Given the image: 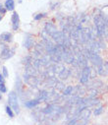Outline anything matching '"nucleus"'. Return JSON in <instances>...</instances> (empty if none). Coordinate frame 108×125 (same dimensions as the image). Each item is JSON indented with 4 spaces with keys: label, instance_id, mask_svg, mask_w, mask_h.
Listing matches in <instances>:
<instances>
[{
    "label": "nucleus",
    "instance_id": "obj_7",
    "mask_svg": "<svg viewBox=\"0 0 108 125\" xmlns=\"http://www.w3.org/2000/svg\"><path fill=\"white\" fill-rule=\"evenodd\" d=\"M19 25H20V18L17 12H14L12 15V28L14 31H17L19 29Z\"/></svg>",
    "mask_w": 108,
    "mask_h": 125
},
{
    "label": "nucleus",
    "instance_id": "obj_20",
    "mask_svg": "<svg viewBox=\"0 0 108 125\" xmlns=\"http://www.w3.org/2000/svg\"><path fill=\"white\" fill-rule=\"evenodd\" d=\"M2 70H3V76H4V77H7V76H8V71H7V68H6L5 66H3Z\"/></svg>",
    "mask_w": 108,
    "mask_h": 125
},
{
    "label": "nucleus",
    "instance_id": "obj_23",
    "mask_svg": "<svg viewBox=\"0 0 108 125\" xmlns=\"http://www.w3.org/2000/svg\"><path fill=\"white\" fill-rule=\"evenodd\" d=\"M1 20H2V16H1V15H0V21H1Z\"/></svg>",
    "mask_w": 108,
    "mask_h": 125
},
{
    "label": "nucleus",
    "instance_id": "obj_1",
    "mask_svg": "<svg viewBox=\"0 0 108 125\" xmlns=\"http://www.w3.org/2000/svg\"><path fill=\"white\" fill-rule=\"evenodd\" d=\"M106 18L102 14H98L94 17V27L96 29V34L99 38H102L105 34Z\"/></svg>",
    "mask_w": 108,
    "mask_h": 125
},
{
    "label": "nucleus",
    "instance_id": "obj_18",
    "mask_svg": "<svg viewBox=\"0 0 108 125\" xmlns=\"http://www.w3.org/2000/svg\"><path fill=\"white\" fill-rule=\"evenodd\" d=\"M45 16V14H38L37 16L34 17V20H40L41 18H43Z\"/></svg>",
    "mask_w": 108,
    "mask_h": 125
},
{
    "label": "nucleus",
    "instance_id": "obj_4",
    "mask_svg": "<svg viewBox=\"0 0 108 125\" xmlns=\"http://www.w3.org/2000/svg\"><path fill=\"white\" fill-rule=\"evenodd\" d=\"M88 58L89 59V61L91 62V63H92L94 66H96V67H98L99 65H101V64L103 63V61H102L101 57L98 55V53L89 52V54H88Z\"/></svg>",
    "mask_w": 108,
    "mask_h": 125
},
{
    "label": "nucleus",
    "instance_id": "obj_14",
    "mask_svg": "<svg viewBox=\"0 0 108 125\" xmlns=\"http://www.w3.org/2000/svg\"><path fill=\"white\" fill-rule=\"evenodd\" d=\"M73 90H74V88L72 87V86H68L65 90H64V92H63V94H64V96H69V95H72V93H73Z\"/></svg>",
    "mask_w": 108,
    "mask_h": 125
},
{
    "label": "nucleus",
    "instance_id": "obj_17",
    "mask_svg": "<svg viewBox=\"0 0 108 125\" xmlns=\"http://www.w3.org/2000/svg\"><path fill=\"white\" fill-rule=\"evenodd\" d=\"M7 92V88L4 85V83H0V93H6Z\"/></svg>",
    "mask_w": 108,
    "mask_h": 125
},
{
    "label": "nucleus",
    "instance_id": "obj_9",
    "mask_svg": "<svg viewBox=\"0 0 108 125\" xmlns=\"http://www.w3.org/2000/svg\"><path fill=\"white\" fill-rule=\"evenodd\" d=\"M33 44H34L33 39H32L31 37H29V36L27 37L26 40H25V42H24V45H25V47L28 48V49H29V48H31V47L33 46Z\"/></svg>",
    "mask_w": 108,
    "mask_h": 125
},
{
    "label": "nucleus",
    "instance_id": "obj_3",
    "mask_svg": "<svg viewBox=\"0 0 108 125\" xmlns=\"http://www.w3.org/2000/svg\"><path fill=\"white\" fill-rule=\"evenodd\" d=\"M90 73H91V69L89 66H86L83 68L82 70V76L80 78V82L85 85V84H88L89 78H90Z\"/></svg>",
    "mask_w": 108,
    "mask_h": 125
},
{
    "label": "nucleus",
    "instance_id": "obj_6",
    "mask_svg": "<svg viewBox=\"0 0 108 125\" xmlns=\"http://www.w3.org/2000/svg\"><path fill=\"white\" fill-rule=\"evenodd\" d=\"M14 52H15L14 49H10L8 47H5L1 51V53H0V57H1L2 59H9L14 55Z\"/></svg>",
    "mask_w": 108,
    "mask_h": 125
},
{
    "label": "nucleus",
    "instance_id": "obj_13",
    "mask_svg": "<svg viewBox=\"0 0 108 125\" xmlns=\"http://www.w3.org/2000/svg\"><path fill=\"white\" fill-rule=\"evenodd\" d=\"M5 7H6V10H8V11H13L14 8H15L14 0H6V2H5Z\"/></svg>",
    "mask_w": 108,
    "mask_h": 125
},
{
    "label": "nucleus",
    "instance_id": "obj_21",
    "mask_svg": "<svg viewBox=\"0 0 108 125\" xmlns=\"http://www.w3.org/2000/svg\"><path fill=\"white\" fill-rule=\"evenodd\" d=\"M5 82V79H4V76L0 74V83H4Z\"/></svg>",
    "mask_w": 108,
    "mask_h": 125
},
{
    "label": "nucleus",
    "instance_id": "obj_2",
    "mask_svg": "<svg viewBox=\"0 0 108 125\" xmlns=\"http://www.w3.org/2000/svg\"><path fill=\"white\" fill-rule=\"evenodd\" d=\"M8 103H9V106L18 114V113L20 112V106H19V103H18L17 94H16L15 92H10V93H9Z\"/></svg>",
    "mask_w": 108,
    "mask_h": 125
},
{
    "label": "nucleus",
    "instance_id": "obj_10",
    "mask_svg": "<svg viewBox=\"0 0 108 125\" xmlns=\"http://www.w3.org/2000/svg\"><path fill=\"white\" fill-rule=\"evenodd\" d=\"M69 75H70V71L67 68H65V67L59 72V78L61 80H66L69 77Z\"/></svg>",
    "mask_w": 108,
    "mask_h": 125
},
{
    "label": "nucleus",
    "instance_id": "obj_8",
    "mask_svg": "<svg viewBox=\"0 0 108 125\" xmlns=\"http://www.w3.org/2000/svg\"><path fill=\"white\" fill-rule=\"evenodd\" d=\"M45 32H46L48 35L52 36L54 33L57 32V29H56L55 25H53L52 23H47V24L45 25Z\"/></svg>",
    "mask_w": 108,
    "mask_h": 125
},
{
    "label": "nucleus",
    "instance_id": "obj_12",
    "mask_svg": "<svg viewBox=\"0 0 108 125\" xmlns=\"http://www.w3.org/2000/svg\"><path fill=\"white\" fill-rule=\"evenodd\" d=\"M40 103V101L38 99V100H32V101H29V102H26L25 103V105L29 108H31V107H34V106H37Z\"/></svg>",
    "mask_w": 108,
    "mask_h": 125
},
{
    "label": "nucleus",
    "instance_id": "obj_19",
    "mask_svg": "<svg viewBox=\"0 0 108 125\" xmlns=\"http://www.w3.org/2000/svg\"><path fill=\"white\" fill-rule=\"evenodd\" d=\"M6 13V9L2 6V4H0V14H5Z\"/></svg>",
    "mask_w": 108,
    "mask_h": 125
},
{
    "label": "nucleus",
    "instance_id": "obj_15",
    "mask_svg": "<svg viewBox=\"0 0 108 125\" xmlns=\"http://www.w3.org/2000/svg\"><path fill=\"white\" fill-rule=\"evenodd\" d=\"M6 112H7V114L9 115V117H14V112H13V109L9 106V105H7L6 106Z\"/></svg>",
    "mask_w": 108,
    "mask_h": 125
},
{
    "label": "nucleus",
    "instance_id": "obj_16",
    "mask_svg": "<svg viewBox=\"0 0 108 125\" xmlns=\"http://www.w3.org/2000/svg\"><path fill=\"white\" fill-rule=\"evenodd\" d=\"M102 111H103V106L102 105H100V106H98L97 108H95V110H94V115H100L101 113H102Z\"/></svg>",
    "mask_w": 108,
    "mask_h": 125
},
{
    "label": "nucleus",
    "instance_id": "obj_5",
    "mask_svg": "<svg viewBox=\"0 0 108 125\" xmlns=\"http://www.w3.org/2000/svg\"><path fill=\"white\" fill-rule=\"evenodd\" d=\"M97 73L100 76H107L108 75V62H103L101 65L97 67Z\"/></svg>",
    "mask_w": 108,
    "mask_h": 125
},
{
    "label": "nucleus",
    "instance_id": "obj_22",
    "mask_svg": "<svg viewBox=\"0 0 108 125\" xmlns=\"http://www.w3.org/2000/svg\"><path fill=\"white\" fill-rule=\"evenodd\" d=\"M2 99V96H1V93H0V100H1Z\"/></svg>",
    "mask_w": 108,
    "mask_h": 125
},
{
    "label": "nucleus",
    "instance_id": "obj_11",
    "mask_svg": "<svg viewBox=\"0 0 108 125\" xmlns=\"http://www.w3.org/2000/svg\"><path fill=\"white\" fill-rule=\"evenodd\" d=\"M0 40L6 42H10L12 41V34L10 33H3L0 35Z\"/></svg>",
    "mask_w": 108,
    "mask_h": 125
}]
</instances>
